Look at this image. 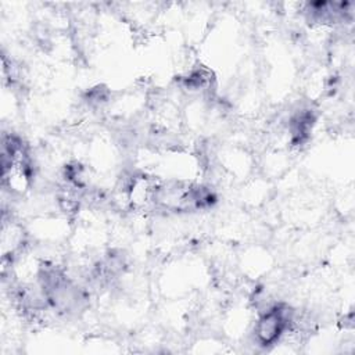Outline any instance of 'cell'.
<instances>
[{"instance_id":"obj_1","label":"cell","mask_w":355,"mask_h":355,"mask_svg":"<svg viewBox=\"0 0 355 355\" xmlns=\"http://www.w3.org/2000/svg\"><path fill=\"white\" fill-rule=\"evenodd\" d=\"M293 323V312L287 306L276 305L268 308L255 324V340L266 347L275 344Z\"/></svg>"}]
</instances>
